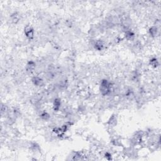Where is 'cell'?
Wrapping results in <instances>:
<instances>
[{
  "label": "cell",
  "instance_id": "obj_5",
  "mask_svg": "<svg viewBox=\"0 0 161 161\" xmlns=\"http://www.w3.org/2000/svg\"><path fill=\"white\" fill-rule=\"evenodd\" d=\"M35 67H36V64L35 62L33 61H29L26 66V70L28 73H32L35 70Z\"/></svg>",
  "mask_w": 161,
  "mask_h": 161
},
{
  "label": "cell",
  "instance_id": "obj_1",
  "mask_svg": "<svg viewBox=\"0 0 161 161\" xmlns=\"http://www.w3.org/2000/svg\"><path fill=\"white\" fill-rule=\"evenodd\" d=\"M111 84L110 82L106 79H103L101 82L100 92L103 96L108 95L111 93Z\"/></svg>",
  "mask_w": 161,
  "mask_h": 161
},
{
  "label": "cell",
  "instance_id": "obj_3",
  "mask_svg": "<svg viewBox=\"0 0 161 161\" xmlns=\"http://www.w3.org/2000/svg\"><path fill=\"white\" fill-rule=\"evenodd\" d=\"M105 43L103 40H98L96 41L94 43V47L95 49H96L98 51H101L105 48Z\"/></svg>",
  "mask_w": 161,
  "mask_h": 161
},
{
  "label": "cell",
  "instance_id": "obj_8",
  "mask_svg": "<svg viewBox=\"0 0 161 161\" xmlns=\"http://www.w3.org/2000/svg\"><path fill=\"white\" fill-rule=\"evenodd\" d=\"M157 33H158V28L157 26H152V27L149 29L150 35H151L152 37H155L157 35Z\"/></svg>",
  "mask_w": 161,
  "mask_h": 161
},
{
  "label": "cell",
  "instance_id": "obj_7",
  "mask_svg": "<svg viewBox=\"0 0 161 161\" xmlns=\"http://www.w3.org/2000/svg\"><path fill=\"white\" fill-rule=\"evenodd\" d=\"M117 123V117H116L114 115L111 116V117H110V120H109V121H108L109 126H110L111 128H112V127H113V126H116Z\"/></svg>",
  "mask_w": 161,
  "mask_h": 161
},
{
  "label": "cell",
  "instance_id": "obj_6",
  "mask_svg": "<svg viewBox=\"0 0 161 161\" xmlns=\"http://www.w3.org/2000/svg\"><path fill=\"white\" fill-rule=\"evenodd\" d=\"M61 100L58 98H55L54 100V102H53V108H54V110L55 111H57L61 108Z\"/></svg>",
  "mask_w": 161,
  "mask_h": 161
},
{
  "label": "cell",
  "instance_id": "obj_4",
  "mask_svg": "<svg viewBox=\"0 0 161 161\" xmlns=\"http://www.w3.org/2000/svg\"><path fill=\"white\" fill-rule=\"evenodd\" d=\"M32 83L36 86H42L44 84L43 80L42 78L38 77V76H35L32 79Z\"/></svg>",
  "mask_w": 161,
  "mask_h": 161
},
{
  "label": "cell",
  "instance_id": "obj_9",
  "mask_svg": "<svg viewBox=\"0 0 161 161\" xmlns=\"http://www.w3.org/2000/svg\"><path fill=\"white\" fill-rule=\"evenodd\" d=\"M134 33L130 30H127L125 32V37L128 40H132L134 38Z\"/></svg>",
  "mask_w": 161,
  "mask_h": 161
},
{
  "label": "cell",
  "instance_id": "obj_12",
  "mask_svg": "<svg viewBox=\"0 0 161 161\" xmlns=\"http://www.w3.org/2000/svg\"><path fill=\"white\" fill-rule=\"evenodd\" d=\"M41 118H42L44 120H48L50 118V115L49 114H48L47 112H43L41 114Z\"/></svg>",
  "mask_w": 161,
  "mask_h": 161
},
{
  "label": "cell",
  "instance_id": "obj_2",
  "mask_svg": "<svg viewBox=\"0 0 161 161\" xmlns=\"http://www.w3.org/2000/svg\"><path fill=\"white\" fill-rule=\"evenodd\" d=\"M25 34L26 37L29 39H32L34 37V30L30 25H27L25 28Z\"/></svg>",
  "mask_w": 161,
  "mask_h": 161
},
{
  "label": "cell",
  "instance_id": "obj_11",
  "mask_svg": "<svg viewBox=\"0 0 161 161\" xmlns=\"http://www.w3.org/2000/svg\"><path fill=\"white\" fill-rule=\"evenodd\" d=\"M150 64L152 65L154 67H157L159 65V62H158L157 59L155 58H153L150 61Z\"/></svg>",
  "mask_w": 161,
  "mask_h": 161
},
{
  "label": "cell",
  "instance_id": "obj_10",
  "mask_svg": "<svg viewBox=\"0 0 161 161\" xmlns=\"http://www.w3.org/2000/svg\"><path fill=\"white\" fill-rule=\"evenodd\" d=\"M11 17H12V21H13V23H15V24L16 23H17L18 21H19V20H20V16H19L17 13H13Z\"/></svg>",
  "mask_w": 161,
  "mask_h": 161
}]
</instances>
